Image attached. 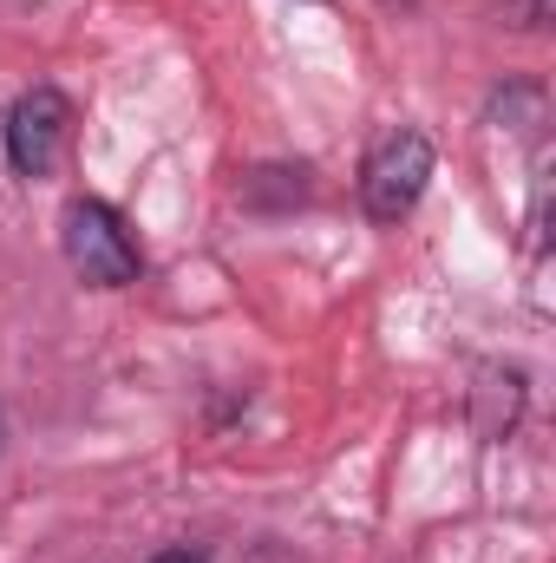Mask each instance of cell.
<instances>
[{"label":"cell","mask_w":556,"mask_h":563,"mask_svg":"<svg viewBox=\"0 0 556 563\" xmlns=\"http://www.w3.org/2000/svg\"><path fill=\"white\" fill-rule=\"evenodd\" d=\"M59 250L73 263V276L86 288H132L144 269L138 236L125 230V217L99 197H73L66 217H59Z\"/></svg>","instance_id":"obj_1"},{"label":"cell","mask_w":556,"mask_h":563,"mask_svg":"<svg viewBox=\"0 0 556 563\" xmlns=\"http://www.w3.org/2000/svg\"><path fill=\"white\" fill-rule=\"evenodd\" d=\"M0 439H7V426H0Z\"/></svg>","instance_id":"obj_6"},{"label":"cell","mask_w":556,"mask_h":563,"mask_svg":"<svg viewBox=\"0 0 556 563\" xmlns=\"http://www.w3.org/2000/svg\"><path fill=\"white\" fill-rule=\"evenodd\" d=\"M425 184H432V139L413 132V125H400V132H387L374 144L367 164H360V210L374 223H400V217H413Z\"/></svg>","instance_id":"obj_2"},{"label":"cell","mask_w":556,"mask_h":563,"mask_svg":"<svg viewBox=\"0 0 556 563\" xmlns=\"http://www.w3.org/2000/svg\"><path fill=\"white\" fill-rule=\"evenodd\" d=\"M0 139H7V164H13V177H26V184L53 177L59 151H66V139H73V106H66V92H59V86H33V92H20V99L7 106Z\"/></svg>","instance_id":"obj_3"},{"label":"cell","mask_w":556,"mask_h":563,"mask_svg":"<svg viewBox=\"0 0 556 563\" xmlns=\"http://www.w3.org/2000/svg\"><path fill=\"white\" fill-rule=\"evenodd\" d=\"M504 20H511V26H531V33H537V26L551 20V0H504Z\"/></svg>","instance_id":"obj_4"},{"label":"cell","mask_w":556,"mask_h":563,"mask_svg":"<svg viewBox=\"0 0 556 563\" xmlns=\"http://www.w3.org/2000/svg\"><path fill=\"white\" fill-rule=\"evenodd\" d=\"M151 563H210V558H203L197 544H170V551H157Z\"/></svg>","instance_id":"obj_5"}]
</instances>
